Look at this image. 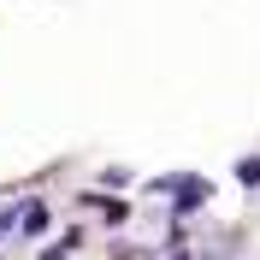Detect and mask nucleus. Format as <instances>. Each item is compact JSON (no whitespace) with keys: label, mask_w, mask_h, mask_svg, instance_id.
<instances>
[{"label":"nucleus","mask_w":260,"mask_h":260,"mask_svg":"<svg viewBox=\"0 0 260 260\" xmlns=\"http://www.w3.org/2000/svg\"><path fill=\"white\" fill-rule=\"evenodd\" d=\"M48 225H53V219H48V207H24V231H30V237H42Z\"/></svg>","instance_id":"obj_1"},{"label":"nucleus","mask_w":260,"mask_h":260,"mask_svg":"<svg viewBox=\"0 0 260 260\" xmlns=\"http://www.w3.org/2000/svg\"><path fill=\"white\" fill-rule=\"evenodd\" d=\"M237 178H243V183H248V189H254V183H260V154H248V160H243V166H237Z\"/></svg>","instance_id":"obj_2"},{"label":"nucleus","mask_w":260,"mask_h":260,"mask_svg":"<svg viewBox=\"0 0 260 260\" xmlns=\"http://www.w3.org/2000/svg\"><path fill=\"white\" fill-rule=\"evenodd\" d=\"M18 231V213H0V237H12Z\"/></svg>","instance_id":"obj_3"}]
</instances>
